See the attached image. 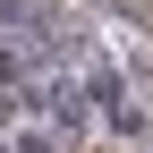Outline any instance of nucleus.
I'll return each mask as SVG.
<instances>
[{
  "label": "nucleus",
  "instance_id": "20e7f679",
  "mask_svg": "<svg viewBox=\"0 0 153 153\" xmlns=\"http://www.w3.org/2000/svg\"><path fill=\"white\" fill-rule=\"evenodd\" d=\"M0 153H9V145H0Z\"/></svg>",
  "mask_w": 153,
  "mask_h": 153
},
{
  "label": "nucleus",
  "instance_id": "f257e3e1",
  "mask_svg": "<svg viewBox=\"0 0 153 153\" xmlns=\"http://www.w3.org/2000/svg\"><path fill=\"white\" fill-rule=\"evenodd\" d=\"M34 102H43V111H51V119H60V128H76V119H85V94H76L68 76H51V85L34 94Z\"/></svg>",
  "mask_w": 153,
  "mask_h": 153
},
{
  "label": "nucleus",
  "instance_id": "f03ea898",
  "mask_svg": "<svg viewBox=\"0 0 153 153\" xmlns=\"http://www.w3.org/2000/svg\"><path fill=\"white\" fill-rule=\"evenodd\" d=\"M17 153H60V145H51V136H26V145H17Z\"/></svg>",
  "mask_w": 153,
  "mask_h": 153
},
{
  "label": "nucleus",
  "instance_id": "7ed1b4c3",
  "mask_svg": "<svg viewBox=\"0 0 153 153\" xmlns=\"http://www.w3.org/2000/svg\"><path fill=\"white\" fill-rule=\"evenodd\" d=\"M9 111H17V102H9V94H0V128H9Z\"/></svg>",
  "mask_w": 153,
  "mask_h": 153
}]
</instances>
